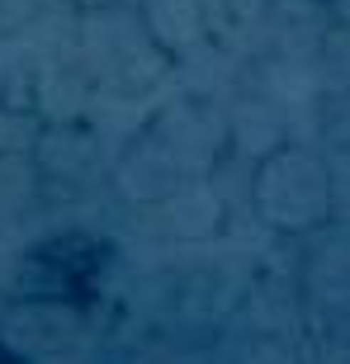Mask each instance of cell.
Listing matches in <instances>:
<instances>
[{"label":"cell","instance_id":"2","mask_svg":"<svg viewBox=\"0 0 350 364\" xmlns=\"http://www.w3.org/2000/svg\"><path fill=\"white\" fill-rule=\"evenodd\" d=\"M0 364H28V360L14 350V346H5V341H0Z\"/></svg>","mask_w":350,"mask_h":364},{"label":"cell","instance_id":"1","mask_svg":"<svg viewBox=\"0 0 350 364\" xmlns=\"http://www.w3.org/2000/svg\"><path fill=\"white\" fill-rule=\"evenodd\" d=\"M114 265L109 242L90 237V232H57L43 246H33L24 260V289L38 303H67V308H90L105 274Z\"/></svg>","mask_w":350,"mask_h":364}]
</instances>
